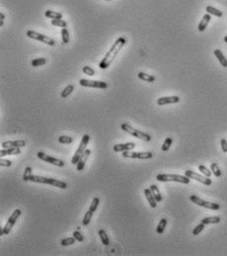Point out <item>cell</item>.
Listing matches in <instances>:
<instances>
[{
  "label": "cell",
  "mask_w": 227,
  "mask_h": 256,
  "mask_svg": "<svg viewBox=\"0 0 227 256\" xmlns=\"http://www.w3.org/2000/svg\"><path fill=\"white\" fill-rule=\"evenodd\" d=\"M126 43H127V41L124 38H118L117 41H115L114 43V45L112 46V48H110V51L107 52L106 55L104 56V59L100 61V63H99L100 68H102V69L108 68L115 60V56L118 55L119 51H121L123 47L126 45Z\"/></svg>",
  "instance_id": "6da1fadb"
},
{
  "label": "cell",
  "mask_w": 227,
  "mask_h": 256,
  "mask_svg": "<svg viewBox=\"0 0 227 256\" xmlns=\"http://www.w3.org/2000/svg\"><path fill=\"white\" fill-rule=\"evenodd\" d=\"M30 182L47 184V185H51V186H55V187L60 188V189L67 188V184L63 182V181L53 179V178H47V177H44V176H40V175H32L30 178Z\"/></svg>",
  "instance_id": "7a4b0ae2"
},
{
  "label": "cell",
  "mask_w": 227,
  "mask_h": 256,
  "mask_svg": "<svg viewBox=\"0 0 227 256\" xmlns=\"http://www.w3.org/2000/svg\"><path fill=\"white\" fill-rule=\"evenodd\" d=\"M156 179L160 182H170V181H174V182L178 183H183V184H189L191 178H189L186 175H178V174H158L156 176Z\"/></svg>",
  "instance_id": "3957f363"
},
{
  "label": "cell",
  "mask_w": 227,
  "mask_h": 256,
  "mask_svg": "<svg viewBox=\"0 0 227 256\" xmlns=\"http://www.w3.org/2000/svg\"><path fill=\"white\" fill-rule=\"evenodd\" d=\"M121 128L123 131L127 132V134H130L131 136H134V138L138 139H142V140H144V142H150L151 140V136H149L146 133H143V132H141V131L134 129V128H132L131 125H128L127 123L122 124Z\"/></svg>",
  "instance_id": "277c9868"
},
{
  "label": "cell",
  "mask_w": 227,
  "mask_h": 256,
  "mask_svg": "<svg viewBox=\"0 0 227 256\" xmlns=\"http://www.w3.org/2000/svg\"><path fill=\"white\" fill-rule=\"evenodd\" d=\"M89 140H90V136H89V135H84L82 139H81V143H80L79 147L77 148V151H75L74 155L72 157V159H71V163H72V164L76 165L77 163H78L80 157L83 155V153L85 152V151H86V147H87V144L89 143Z\"/></svg>",
  "instance_id": "5b68a950"
},
{
  "label": "cell",
  "mask_w": 227,
  "mask_h": 256,
  "mask_svg": "<svg viewBox=\"0 0 227 256\" xmlns=\"http://www.w3.org/2000/svg\"><path fill=\"white\" fill-rule=\"evenodd\" d=\"M190 200L192 201L195 204L199 205V207H202V208H206V209H210V210H213V211H217L220 209V205L216 204V203H212V202H207V201H204L201 198H199L198 196H195L192 195L190 197Z\"/></svg>",
  "instance_id": "8992f818"
},
{
  "label": "cell",
  "mask_w": 227,
  "mask_h": 256,
  "mask_svg": "<svg viewBox=\"0 0 227 256\" xmlns=\"http://www.w3.org/2000/svg\"><path fill=\"white\" fill-rule=\"evenodd\" d=\"M27 36L33 40H37V41L47 44L48 46H55V41L53 39L47 37V36H44V35H42L41 33H37L32 30L27 31Z\"/></svg>",
  "instance_id": "52a82bcc"
},
{
  "label": "cell",
  "mask_w": 227,
  "mask_h": 256,
  "mask_svg": "<svg viewBox=\"0 0 227 256\" xmlns=\"http://www.w3.org/2000/svg\"><path fill=\"white\" fill-rule=\"evenodd\" d=\"M22 214V211L20 209H16L14 212H13V214L10 216V218L8 219L7 220V223L5 224V227H3V232H4V235H9V232L11 231V229L12 227H14V224L15 223L17 222V220L18 218L20 217Z\"/></svg>",
  "instance_id": "ba28073f"
},
{
  "label": "cell",
  "mask_w": 227,
  "mask_h": 256,
  "mask_svg": "<svg viewBox=\"0 0 227 256\" xmlns=\"http://www.w3.org/2000/svg\"><path fill=\"white\" fill-rule=\"evenodd\" d=\"M123 156L126 158H134V159H150L152 158L153 154L150 151H123Z\"/></svg>",
  "instance_id": "9c48e42d"
},
{
  "label": "cell",
  "mask_w": 227,
  "mask_h": 256,
  "mask_svg": "<svg viewBox=\"0 0 227 256\" xmlns=\"http://www.w3.org/2000/svg\"><path fill=\"white\" fill-rule=\"evenodd\" d=\"M37 156H38L41 160H43V161H44V162H47V163H51V164L55 165V166H57V167H63L64 164H65L63 160L57 159V158H55V157L50 156V155H47V153H44V152H43V151H39V152L37 153Z\"/></svg>",
  "instance_id": "30bf717a"
},
{
  "label": "cell",
  "mask_w": 227,
  "mask_h": 256,
  "mask_svg": "<svg viewBox=\"0 0 227 256\" xmlns=\"http://www.w3.org/2000/svg\"><path fill=\"white\" fill-rule=\"evenodd\" d=\"M185 175L188 176L189 178L191 179H194V180H197L199 181V183H202L204 185H206V186H210L211 185L212 181L210 177H206V176H202V175H199L198 173H195V172L192 171V170H186L185 172Z\"/></svg>",
  "instance_id": "8fae6325"
},
{
  "label": "cell",
  "mask_w": 227,
  "mask_h": 256,
  "mask_svg": "<svg viewBox=\"0 0 227 256\" xmlns=\"http://www.w3.org/2000/svg\"><path fill=\"white\" fill-rule=\"evenodd\" d=\"M79 84L85 87H92V88H99V89H106L108 87V84L104 81H97V80H87V79H81L79 81Z\"/></svg>",
  "instance_id": "7c38bea8"
},
{
  "label": "cell",
  "mask_w": 227,
  "mask_h": 256,
  "mask_svg": "<svg viewBox=\"0 0 227 256\" xmlns=\"http://www.w3.org/2000/svg\"><path fill=\"white\" fill-rule=\"evenodd\" d=\"M135 147L134 143H117L114 145V151L115 152H123V151H132Z\"/></svg>",
  "instance_id": "4fadbf2b"
},
{
  "label": "cell",
  "mask_w": 227,
  "mask_h": 256,
  "mask_svg": "<svg viewBox=\"0 0 227 256\" xmlns=\"http://www.w3.org/2000/svg\"><path fill=\"white\" fill-rule=\"evenodd\" d=\"M26 145V142L23 139L18 140H7L2 143V148H12V147H24Z\"/></svg>",
  "instance_id": "5bb4252c"
},
{
  "label": "cell",
  "mask_w": 227,
  "mask_h": 256,
  "mask_svg": "<svg viewBox=\"0 0 227 256\" xmlns=\"http://www.w3.org/2000/svg\"><path fill=\"white\" fill-rule=\"evenodd\" d=\"M180 101V98L178 96H165L161 97L157 100V104L159 106L167 105V104H175Z\"/></svg>",
  "instance_id": "9a60e30c"
},
{
  "label": "cell",
  "mask_w": 227,
  "mask_h": 256,
  "mask_svg": "<svg viewBox=\"0 0 227 256\" xmlns=\"http://www.w3.org/2000/svg\"><path fill=\"white\" fill-rule=\"evenodd\" d=\"M90 154H91V151H90V149H86L85 152L83 153V155H82L81 157H80V159H79L78 163L76 164V166H77L76 168H77L78 171L83 170L84 166H85V164H86L87 159L89 158V156H90Z\"/></svg>",
  "instance_id": "2e32d148"
},
{
  "label": "cell",
  "mask_w": 227,
  "mask_h": 256,
  "mask_svg": "<svg viewBox=\"0 0 227 256\" xmlns=\"http://www.w3.org/2000/svg\"><path fill=\"white\" fill-rule=\"evenodd\" d=\"M21 151L19 147H12V148H3L0 151V157H4L7 155H16V154H20Z\"/></svg>",
  "instance_id": "e0dca14e"
},
{
  "label": "cell",
  "mask_w": 227,
  "mask_h": 256,
  "mask_svg": "<svg viewBox=\"0 0 227 256\" xmlns=\"http://www.w3.org/2000/svg\"><path fill=\"white\" fill-rule=\"evenodd\" d=\"M144 195L146 197V199H147L149 205L151 206V208H156L157 207V201L154 198L152 192H151V190L150 189H145L144 190Z\"/></svg>",
  "instance_id": "ac0fdd59"
},
{
  "label": "cell",
  "mask_w": 227,
  "mask_h": 256,
  "mask_svg": "<svg viewBox=\"0 0 227 256\" xmlns=\"http://www.w3.org/2000/svg\"><path fill=\"white\" fill-rule=\"evenodd\" d=\"M210 19H211V16H210V14H208V13L206 15H203L202 19L201 20V22H199V32H203V31L206 29Z\"/></svg>",
  "instance_id": "d6986e66"
},
{
  "label": "cell",
  "mask_w": 227,
  "mask_h": 256,
  "mask_svg": "<svg viewBox=\"0 0 227 256\" xmlns=\"http://www.w3.org/2000/svg\"><path fill=\"white\" fill-rule=\"evenodd\" d=\"M214 55L216 56V59H218L220 64L223 67H227V59H225V56L222 54V52L220 50H215L214 51Z\"/></svg>",
  "instance_id": "ffe728a7"
},
{
  "label": "cell",
  "mask_w": 227,
  "mask_h": 256,
  "mask_svg": "<svg viewBox=\"0 0 227 256\" xmlns=\"http://www.w3.org/2000/svg\"><path fill=\"white\" fill-rule=\"evenodd\" d=\"M149 189L151 190V192H152L153 196H154L155 199H156L157 202H161L163 200L161 194H160V192H159V189H158V187L156 186V185H151Z\"/></svg>",
  "instance_id": "44dd1931"
},
{
  "label": "cell",
  "mask_w": 227,
  "mask_h": 256,
  "mask_svg": "<svg viewBox=\"0 0 227 256\" xmlns=\"http://www.w3.org/2000/svg\"><path fill=\"white\" fill-rule=\"evenodd\" d=\"M44 15L47 18H51V20L53 19H62V14L59 12H55V11H51V10H47L44 13Z\"/></svg>",
  "instance_id": "7402d4cb"
},
{
  "label": "cell",
  "mask_w": 227,
  "mask_h": 256,
  "mask_svg": "<svg viewBox=\"0 0 227 256\" xmlns=\"http://www.w3.org/2000/svg\"><path fill=\"white\" fill-rule=\"evenodd\" d=\"M206 12L208 13V14L214 15V16H216V17H222V15H223V13H222V11H220V10H218V9H216V8L212 7V6H206Z\"/></svg>",
  "instance_id": "603a6c76"
},
{
  "label": "cell",
  "mask_w": 227,
  "mask_h": 256,
  "mask_svg": "<svg viewBox=\"0 0 227 256\" xmlns=\"http://www.w3.org/2000/svg\"><path fill=\"white\" fill-rule=\"evenodd\" d=\"M137 76H138V78L141 79V80H144V81H147V82H154L155 81V77L154 76L150 75V74L145 73V72H138Z\"/></svg>",
  "instance_id": "cb8c5ba5"
},
{
  "label": "cell",
  "mask_w": 227,
  "mask_h": 256,
  "mask_svg": "<svg viewBox=\"0 0 227 256\" xmlns=\"http://www.w3.org/2000/svg\"><path fill=\"white\" fill-rule=\"evenodd\" d=\"M99 236L101 238V240L102 242H103V244L105 246H108L110 244V239H109V236L106 233V231H104V229H100L99 231Z\"/></svg>",
  "instance_id": "d4e9b609"
},
{
  "label": "cell",
  "mask_w": 227,
  "mask_h": 256,
  "mask_svg": "<svg viewBox=\"0 0 227 256\" xmlns=\"http://www.w3.org/2000/svg\"><path fill=\"white\" fill-rule=\"evenodd\" d=\"M202 223L204 224H218L220 223V218L219 217H208L204 218L202 220Z\"/></svg>",
  "instance_id": "484cf974"
},
{
  "label": "cell",
  "mask_w": 227,
  "mask_h": 256,
  "mask_svg": "<svg viewBox=\"0 0 227 256\" xmlns=\"http://www.w3.org/2000/svg\"><path fill=\"white\" fill-rule=\"evenodd\" d=\"M166 226H167V220H166V219H162V220L159 222L158 226H157V227H156L157 233H159V235H161V233H163V231H165Z\"/></svg>",
  "instance_id": "4316f807"
},
{
  "label": "cell",
  "mask_w": 227,
  "mask_h": 256,
  "mask_svg": "<svg viewBox=\"0 0 227 256\" xmlns=\"http://www.w3.org/2000/svg\"><path fill=\"white\" fill-rule=\"evenodd\" d=\"M74 90V86L73 85H67L66 86L65 88L63 90L61 91V94H60V96L62 97V98H66V97L67 96H69L71 93H72V91Z\"/></svg>",
  "instance_id": "83f0119b"
},
{
  "label": "cell",
  "mask_w": 227,
  "mask_h": 256,
  "mask_svg": "<svg viewBox=\"0 0 227 256\" xmlns=\"http://www.w3.org/2000/svg\"><path fill=\"white\" fill-rule=\"evenodd\" d=\"M61 38H62V44H63V45H66V44L69 43V32L66 28H62Z\"/></svg>",
  "instance_id": "f1b7e54d"
},
{
  "label": "cell",
  "mask_w": 227,
  "mask_h": 256,
  "mask_svg": "<svg viewBox=\"0 0 227 256\" xmlns=\"http://www.w3.org/2000/svg\"><path fill=\"white\" fill-rule=\"evenodd\" d=\"M59 143L63 144H69L73 143V138H71L69 136H60L59 138Z\"/></svg>",
  "instance_id": "f546056e"
},
{
  "label": "cell",
  "mask_w": 227,
  "mask_h": 256,
  "mask_svg": "<svg viewBox=\"0 0 227 256\" xmlns=\"http://www.w3.org/2000/svg\"><path fill=\"white\" fill-rule=\"evenodd\" d=\"M31 63H32L33 67H41V65L47 63V59L44 57H38V59H33Z\"/></svg>",
  "instance_id": "4dcf8cb0"
},
{
  "label": "cell",
  "mask_w": 227,
  "mask_h": 256,
  "mask_svg": "<svg viewBox=\"0 0 227 256\" xmlns=\"http://www.w3.org/2000/svg\"><path fill=\"white\" fill-rule=\"evenodd\" d=\"M210 170L213 174H214L215 177H220L221 176V170L219 169L218 165L216 164V163H211L210 165Z\"/></svg>",
  "instance_id": "1f68e13d"
},
{
  "label": "cell",
  "mask_w": 227,
  "mask_h": 256,
  "mask_svg": "<svg viewBox=\"0 0 227 256\" xmlns=\"http://www.w3.org/2000/svg\"><path fill=\"white\" fill-rule=\"evenodd\" d=\"M51 25L56 26V27H61V28H66L67 23L62 19H53L51 20Z\"/></svg>",
  "instance_id": "d6a6232c"
},
{
  "label": "cell",
  "mask_w": 227,
  "mask_h": 256,
  "mask_svg": "<svg viewBox=\"0 0 227 256\" xmlns=\"http://www.w3.org/2000/svg\"><path fill=\"white\" fill-rule=\"evenodd\" d=\"M31 176H32V167H26L25 172H24V175H23V180L25 182H29Z\"/></svg>",
  "instance_id": "836d02e7"
},
{
  "label": "cell",
  "mask_w": 227,
  "mask_h": 256,
  "mask_svg": "<svg viewBox=\"0 0 227 256\" xmlns=\"http://www.w3.org/2000/svg\"><path fill=\"white\" fill-rule=\"evenodd\" d=\"M75 237H66V238H63V239H61L60 241V243L62 246H68V245H71V244H73L74 242H75Z\"/></svg>",
  "instance_id": "e575fe53"
},
{
  "label": "cell",
  "mask_w": 227,
  "mask_h": 256,
  "mask_svg": "<svg viewBox=\"0 0 227 256\" xmlns=\"http://www.w3.org/2000/svg\"><path fill=\"white\" fill-rule=\"evenodd\" d=\"M93 217V212H91L90 210L86 212L85 216H84V219H83V224L84 226H88L89 224H90V220Z\"/></svg>",
  "instance_id": "d590c367"
},
{
  "label": "cell",
  "mask_w": 227,
  "mask_h": 256,
  "mask_svg": "<svg viewBox=\"0 0 227 256\" xmlns=\"http://www.w3.org/2000/svg\"><path fill=\"white\" fill-rule=\"evenodd\" d=\"M172 143H173V139L171 138H167L165 140H164V143L162 144V151H167L168 149L170 148Z\"/></svg>",
  "instance_id": "8d00e7d4"
},
{
  "label": "cell",
  "mask_w": 227,
  "mask_h": 256,
  "mask_svg": "<svg viewBox=\"0 0 227 256\" xmlns=\"http://www.w3.org/2000/svg\"><path fill=\"white\" fill-rule=\"evenodd\" d=\"M99 203H100V199H99V198L95 197L94 199H93L92 203H91V205H90V208H89V210H90L91 212H93V213H94V212H95V211L97 210L98 206H99Z\"/></svg>",
  "instance_id": "74e56055"
},
{
  "label": "cell",
  "mask_w": 227,
  "mask_h": 256,
  "mask_svg": "<svg viewBox=\"0 0 227 256\" xmlns=\"http://www.w3.org/2000/svg\"><path fill=\"white\" fill-rule=\"evenodd\" d=\"M204 227H206V224H204L203 223H202V222H201V224H199L198 226L194 228V231H193V235H199V233H201V232L203 231V229H204Z\"/></svg>",
  "instance_id": "f35d334b"
},
{
  "label": "cell",
  "mask_w": 227,
  "mask_h": 256,
  "mask_svg": "<svg viewBox=\"0 0 227 256\" xmlns=\"http://www.w3.org/2000/svg\"><path fill=\"white\" fill-rule=\"evenodd\" d=\"M199 170L201 171L203 175H206V177H210V176H211V171L208 168H206V167L204 166V165H199Z\"/></svg>",
  "instance_id": "ab89813d"
},
{
  "label": "cell",
  "mask_w": 227,
  "mask_h": 256,
  "mask_svg": "<svg viewBox=\"0 0 227 256\" xmlns=\"http://www.w3.org/2000/svg\"><path fill=\"white\" fill-rule=\"evenodd\" d=\"M82 71H83V73L87 74V75H89V76H93L95 74V70L93 69L92 67H88V65H85V67L82 68Z\"/></svg>",
  "instance_id": "60d3db41"
},
{
  "label": "cell",
  "mask_w": 227,
  "mask_h": 256,
  "mask_svg": "<svg viewBox=\"0 0 227 256\" xmlns=\"http://www.w3.org/2000/svg\"><path fill=\"white\" fill-rule=\"evenodd\" d=\"M73 236L75 237V239L78 240V241H83V240H84L83 235H82L81 233H80V231H75L73 232Z\"/></svg>",
  "instance_id": "b9f144b4"
},
{
  "label": "cell",
  "mask_w": 227,
  "mask_h": 256,
  "mask_svg": "<svg viewBox=\"0 0 227 256\" xmlns=\"http://www.w3.org/2000/svg\"><path fill=\"white\" fill-rule=\"evenodd\" d=\"M0 165L2 167H9L12 165V161L8 160V159H1L0 160Z\"/></svg>",
  "instance_id": "7bdbcfd3"
},
{
  "label": "cell",
  "mask_w": 227,
  "mask_h": 256,
  "mask_svg": "<svg viewBox=\"0 0 227 256\" xmlns=\"http://www.w3.org/2000/svg\"><path fill=\"white\" fill-rule=\"evenodd\" d=\"M220 144H221L222 151H223V152H227V140H226L225 139H221Z\"/></svg>",
  "instance_id": "ee69618b"
},
{
  "label": "cell",
  "mask_w": 227,
  "mask_h": 256,
  "mask_svg": "<svg viewBox=\"0 0 227 256\" xmlns=\"http://www.w3.org/2000/svg\"><path fill=\"white\" fill-rule=\"evenodd\" d=\"M4 19H5V15H4V13H0V26H3Z\"/></svg>",
  "instance_id": "f6af8a7d"
},
{
  "label": "cell",
  "mask_w": 227,
  "mask_h": 256,
  "mask_svg": "<svg viewBox=\"0 0 227 256\" xmlns=\"http://www.w3.org/2000/svg\"><path fill=\"white\" fill-rule=\"evenodd\" d=\"M224 42H225V43H227V36L224 38Z\"/></svg>",
  "instance_id": "bcb514c9"
},
{
  "label": "cell",
  "mask_w": 227,
  "mask_h": 256,
  "mask_svg": "<svg viewBox=\"0 0 227 256\" xmlns=\"http://www.w3.org/2000/svg\"><path fill=\"white\" fill-rule=\"evenodd\" d=\"M106 1H111V0H106Z\"/></svg>",
  "instance_id": "7dc6e473"
}]
</instances>
